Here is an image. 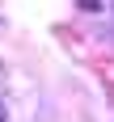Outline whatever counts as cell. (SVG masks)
I'll return each instance as SVG.
<instances>
[{"label": "cell", "mask_w": 114, "mask_h": 122, "mask_svg": "<svg viewBox=\"0 0 114 122\" xmlns=\"http://www.w3.org/2000/svg\"><path fill=\"white\" fill-rule=\"evenodd\" d=\"M0 122H4V105H0Z\"/></svg>", "instance_id": "obj_1"}]
</instances>
